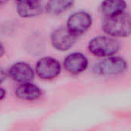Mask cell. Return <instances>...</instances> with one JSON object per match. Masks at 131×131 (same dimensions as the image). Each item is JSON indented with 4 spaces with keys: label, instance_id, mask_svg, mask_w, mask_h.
Returning a JSON list of instances; mask_svg holds the SVG:
<instances>
[{
    "label": "cell",
    "instance_id": "cell-1",
    "mask_svg": "<svg viewBox=\"0 0 131 131\" xmlns=\"http://www.w3.org/2000/svg\"><path fill=\"white\" fill-rule=\"evenodd\" d=\"M102 29L111 37H126L131 35V15L123 13L119 15L105 17Z\"/></svg>",
    "mask_w": 131,
    "mask_h": 131
},
{
    "label": "cell",
    "instance_id": "cell-2",
    "mask_svg": "<svg viewBox=\"0 0 131 131\" xmlns=\"http://www.w3.org/2000/svg\"><path fill=\"white\" fill-rule=\"evenodd\" d=\"M119 49V42L111 36H96L93 38L88 44V49L90 53L98 57H110L114 56Z\"/></svg>",
    "mask_w": 131,
    "mask_h": 131
},
{
    "label": "cell",
    "instance_id": "cell-3",
    "mask_svg": "<svg viewBox=\"0 0 131 131\" xmlns=\"http://www.w3.org/2000/svg\"><path fill=\"white\" fill-rule=\"evenodd\" d=\"M127 67V62L123 58L112 56L97 62L94 66L93 71L102 77H116L123 74Z\"/></svg>",
    "mask_w": 131,
    "mask_h": 131
},
{
    "label": "cell",
    "instance_id": "cell-4",
    "mask_svg": "<svg viewBox=\"0 0 131 131\" xmlns=\"http://www.w3.org/2000/svg\"><path fill=\"white\" fill-rule=\"evenodd\" d=\"M62 71L60 62L51 56H44L39 59L35 67V73L37 76L45 80H51L56 78Z\"/></svg>",
    "mask_w": 131,
    "mask_h": 131
},
{
    "label": "cell",
    "instance_id": "cell-5",
    "mask_svg": "<svg viewBox=\"0 0 131 131\" xmlns=\"http://www.w3.org/2000/svg\"><path fill=\"white\" fill-rule=\"evenodd\" d=\"M92 16L85 11L75 12L70 16L67 22L66 28L76 38L84 34L91 26Z\"/></svg>",
    "mask_w": 131,
    "mask_h": 131
},
{
    "label": "cell",
    "instance_id": "cell-6",
    "mask_svg": "<svg viewBox=\"0 0 131 131\" xmlns=\"http://www.w3.org/2000/svg\"><path fill=\"white\" fill-rule=\"evenodd\" d=\"M50 39L53 48L61 52L68 51L76 42V37L70 34L67 29L64 27L55 29L52 32Z\"/></svg>",
    "mask_w": 131,
    "mask_h": 131
},
{
    "label": "cell",
    "instance_id": "cell-7",
    "mask_svg": "<svg viewBox=\"0 0 131 131\" xmlns=\"http://www.w3.org/2000/svg\"><path fill=\"white\" fill-rule=\"evenodd\" d=\"M89 65L87 57L82 52H74L68 54L64 59L65 70L72 75H78L84 72Z\"/></svg>",
    "mask_w": 131,
    "mask_h": 131
},
{
    "label": "cell",
    "instance_id": "cell-8",
    "mask_svg": "<svg viewBox=\"0 0 131 131\" xmlns=\"http://www.w3.org/2000/svg\"><path fill=\"white\" fill-rule=\"evenodd\" d=\"M9 77L16 82L21 83L31 82L35 75V71L31 66L25 62L13 63L9 70Z\"/></svg>",
    "mask_w": 131,
    "mask_h": 131
},
{
    "label": "cell",
    "instance_id": "cell-9",
    "mask_svg": "<svg viewBox=\"0 0 131 131\" xmlns=\"http://www.w3.org/2000/svg\"><path fill=\"white\" fill-rule=\"evenodd\" d=\"M18 14L22 18H32L42 12V0H15Z\"/></svg>",
    "mask_w": 131,
    "mask_h": 131
},
{
    "label": "cell",
    "instance_id": "cell-10",
    "mask_svg": "<svg viewBox=\"0 0 131 131\" xmlns=\"http://www.w3.org/2000/svg\"><path fill=\"white\" fill-rule=\"evenodd\" d=\"M15 94L17 98L26 100L33 101L39 99L42 95V91L38 86L29 83H21L15 90Z\"/></svg>",
    "mask_w": 131,
    "mask_h": 131
},
{
    "label": "cell",
    "instance_id": "cell-11",
    "mask_svg": "<svg viewBox=\"0 0 131 131\" xmlns=\"http://www.w3.org/2000/svg\"><path fill=\"white\" fill-rule=\"evenodd\" d=\"M100 8L105 17L115 16L125 12L126 3L125 0H103Z\"/></svg>",
    "mask_w": 131,
    "mask_h": 131
},
{
    "label": "cell",
    "instance_id": "cell-12",
    "mask_svg": "<svg viewBox=\"0 0 131 131\" xmlns=\"http://www.w3.org/2000/svg\"><path fill=\"white\" fill-rule=\"evenodd\" d=\"M74 3L75 0H48L46 10L52 15H60L70 10Z\"/></svg>",
    "mask_w": 131,
    "mask_h": 131
},
{
    "label": "cell",
    "instance_id": "cell-13",
    "mask_svg": "<svg viewBox=\"0 0 131 131\" xmlns=\"http://www.w3.org/2000/svg\"><path fill=\"white\" fill-rule=\"evenodd\" d=\"M6 77H7L6 72L4 70V69H3L0 67V84L5 81V80L6 79Z\"/></svg>",
    "mask_w": 131,
    "mask_h": 131
},
{
    "label": "cell",
    "instance_id": "cell-14",
    "mask_svg": "<svg viewBox=\"0 0 131 131\" xmlns=\"http://www.w3.org/2000/svg\"><path fill=\"white\" fill-rule=\"evenodd\" d=\"M6 96V91L4 88L0 87V101L3 100Z\"/></svg>",
    "mask_w": 131,
    "mask_h": 131
},
{
    "label": "cell",
    "instance_id": "cell-15",
    "mask_svg": "<svg viewBox=\"0 0 131 131\" xmlns=\"http://www.w3.org/2000/svg\"><path fill=\"white\" fill-rule=\"evenodd\" d=\"M6 53V49H5V47L3 46V44L0 42V58L3 57Z\"/></svg>",
    "mask_w": 131,
    "mask_h": 131
},
{
    "label": "cell",
    "instance_id": "cell-16",
    "mask_svg": "<svg viewBox=\"0 0 131 131\" xmlns=\"http://www.w3.org/2000/svg\"><path fill=\"white\" fill-rule=\"evenodd\" d=\"M8 1H9V0H0V6L6 4Z\"/></svg>",
    "mask_w": 131,
    "mask_h": 131
}]
</instances>
